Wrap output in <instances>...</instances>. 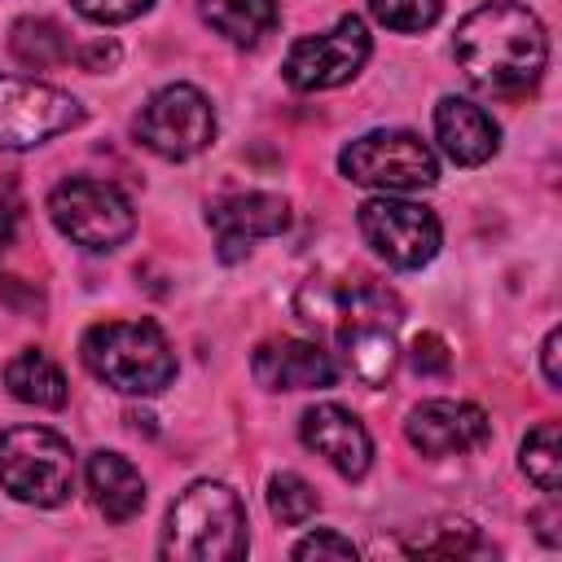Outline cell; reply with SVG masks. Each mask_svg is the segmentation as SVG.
<instances>
[{"instance_id":"17","label":"cell","mask_w":562,"mask_h":562,"mask_svg":"<svg viewBox=\"0 0 562 562\" xmlns=\"http://www.w3.org/2000/svg\"><path fill=\"white\" fill-rule=\"evenodd\" d=\"M83 479H88V492H92L97 509L110 522H127V518H136L145 509V479L127 457L101 448V452L88 457Z\"/></svg>"},{"instance_id":"14","label":"cell","mask_w":562,"mask_h":562,"mask_svg":"<svg viewBox=\"0 0 562 562\" xmlns=\"http://www.w3.org/2000/svg\"><path fill=\"white\" fill-rule=\"evenodd\" d=\"M299 435H303V443H307L316 457H325L342 479H360V474L369 470V461H373V439H369V430H364L360 417L347 413L342 404H312V408L303 413V422H299Z\"/></svg>"},{"instance_id":"20","label":"cell","mask_w":562,"mask_h":562,"mask_svg":"<svg viewBox=\"0 0 562 562\" xmlns=\"http://www.w3.org/2000/svg\"><path fill=\"white\" fill-rule=\"evenodd\" d=\"M202 18L233 44H259L277 26V0H202Z\"/></svg>"},{"instance_id":"23","label":"cell","mask_w":562,"mask_h":562,"mask_svg":"<svg viewBox=\"0 0 562 562\" xmlns=\"http://www.w3.org/2000/svg\"><path fill=\"white\" fill-rule=\"evenodd\" d=\"M268 509H272V518H277L281 527H303V522L321 509V496H316V487H312L303 474L281 470V474H272V483H268Z\"/></svg>"},{"instance_id":"1","label":"cell","mask_w":562,"mask_h":562,"mask_svg":"<svg viewBox=\"0 0 562 562\" xmlns=\"http://www.w3.org/2000/svg\"><path fill=\"white\" fill-rule=\"evenodd\" d=\"M452 57L465 79L483 92H527L549 61V40L540 18L518 0H492L461 18L452 35Z\"/></svg>"},{"instance_id":"19","label":"cell","mask_w":562,"mask_h":562,"mask_svg":"<svg viewBox=\"0 0 562 562\" xmlns=\"http://www.w3.org/2000/svg\"><path fill=\"white\" fill-rule=\"evenodd\" d=\"M9 53L26 70H53V66H66L75 57V44L53 18H22L9 31Z\"/></svg>"},{"instance_id":"10","label":"cell","mask_w":562,"mask_h":562,"mask_svg":"<svg viewBox=\"0 0 562 562\" xmlns=\"http://www.w3.org/2000/svg\"><path fill=\"white\" fill-rule=\"evenodd\" d=\"M356 224H360V237L373 246V255H382L391 268H422L439 255V241H443V228L430 206L391 198V193L369 198L356 211Z\"/></svg>"},{"instance_id":"13","label":"cell","mask_w":562,"mask_h":562,"mask_svg":"<svg viewBox=\"0 0 562 562\" xmlns=\"http://www.w3.org/2000/svg\"><path fill=\"white\" fill-rule=\"evenodd\" d=\"M206 224L215 233L220 259H241L259 237H277L290 224V202L281 193H224L206 202Z\"/></svg>"},{"instance_id":"21","label":"cell","mask_w":562,"mask_h":562,"mask_svg":"<svg viewBox=\"0 0 562 562\" xmlns=\"http://www.w3.org/2000/svg\"><path fill=\"white\" fill-rule=\"evenodd\" d=\"M404 549L408 553H430V558H487L492 553V544L465 518H435Z\"/></svg>"},{"instance_id":"16","label":"cell","mask_w":562,"mask_h":562,"mask_svg":"<svg viewBox=\"0 0 562 562\" xmlns=\"http://www.w3.org/2000/svg\"><path fill=\"white\" fill-rule=\"evenodd\" d=\"M435 136L457 167H479L501 149V127L483 105L465 97H443L435 105Z\"/></svg>"},{"instance_id":"26","label":"cell","mask_w":562,"mask_h":562,"mask_svg":"<svg viewBox=\"0 0 562 562\" xmlns=\"http://www.w3.org/2000/svg\"><path fill=\"white\" fill-rule=\"evenodd\" d=\"M408 360H413L417 373H448L452 351H448V342L439 334H417L413 347H408Z\"/></svg>"},{"instance_id":"28","label":"cell","mask_w":562,"mask_h":562,"mask_svg":"<svg viewBox=\"0 0 562 562\" xmlns=\"http://www.w3.org/2000/svg\"><path fill=\"white\" fill-rule=\"evenodd\" d=\"M558 356H562V329H549L544 342H540V364H544V382H549L553 391L562 386V364H558Z\"/></svg>"},{"instance_id":"2","label":"cell","mask_w":562,"mask_h":562,"mask_svg":"<svg viewBox=\"0 0 562 562\" xmlns=\"http://www.w3.org/2000/svg\"><path fill=\"white\" fill-rule=\"evenodd\" d=\"M307 290H316V303L299 294V316L307 325H334L347 369L364 386H382L400 360V347H395L400 299L369 277L342 285L338 294H325V285L312 277Z\"/></svg>"},{"instance_id":"4","label":"cell","mask_w":562,"mask_h":562,"mask_svg":"<svg viewBox=\"0 0 562 562\" xmlns=\"http://www.w3.org/2000/svg\"><path fill=\"white\" fill-rule=\"evenodd\" d=\"M79 356L119 395H158L176 378V351L154 321H101L83 334Z\"/></svg>"},{"instance_id":"11","label":"cell","mask_w":562,"mask_h":562,"mask_svg":"<svg viewBox=\"0 0 562 562\" xmlns=\"http://www.w3.org/2000/svg\"><path fill=\"white\" fill-rule=\"evenodd\" d=\"M83 123V105L40 79L0 75V149H31Z\"/></svg>"},{"instance_id":"18","label":"cell","mask_w":562,"mask_h":562,"mask_svg":"<svg viewBox=\"0 0 562 562\" xmlns=\"http://www.w3.org/2000/svg\"><path fill=\"white\" fill-rule=\"evenodd\" d=\"M4 386L13 400L22 404H35V408H61L66 404V373L57 369V360L40 347H26L18 351L9 364H4Z\"/></svg>"},{"instance_id":"22","label":"cell","mask_w":562,"mask_h":562,"mask_svg":"<svg viewBox=\"0 0 562 562\" xmlns=\"http://www.w3.org/2000/svg\"><path fill=\"white\" fill-rule=\"evenodd\" d=\"M518 465L522 474L544 492V496H558L562 487V448H558V422H540L536 430H527L522 439V452H518Z\"/></svg>"},{"instance_id":"29","label":"cell","mask_w":562,"mask_h":562,"mask_svg":"<svg viewBox=\"0 0 562 562\" xmlns=\"http://www.w3.org/2000/svg\"><path fill=\"white\" fill-rule=\"evenodd\" d=\"M75 61L83 70H105V66L119 61V48L114 44H83V48H75Z\"/></svg>"},{"instance_id":"7","label":"cell","mask_w":562,"mask_h":562,"mask_svg":"<svg viewBox=\"0 0 562 562\" xmlns=\"http://www.w3.org/2000/svg\"><path fill=\"white\" fill-rule=\"evenodd\" d=\"M48 215L57 224L61 237H70L75 246L83 250H119L132 228H136V215H132V202L105 184V180H88V176H70L61 180L53 193H48Z\"/></svg>"},{"instance_id":"24","label":"cell","mask_w":562,"mask_h":562,"mask_svg":"<svg viewBox=\"0 0 562 562\" xmlns=\"http://www.w3.org/2000/svg\"><path fill=\"white\" fill-rule=\"evenodd\" d=\"M369 9H373V18L382 26L413 35V31H426V26L439 22L443 0H369Z\"/></svg>"},{"instance_id":"12","label":"cell","mask_w":562,"mask_h":562,"mask_svg":"<svg viewBox=\"0 0 562 562\" xmlns=\"http://www.w3.org/2000/svg\"><path fill=\"white\" fill-rule=\"evenodd\" d=\"M404 435L422 457L439 461V457L483 448L492 439V422L479 404H465V400H422L417 408H408Z\"/></svg>"},{"instance_id":"9","label":"cell","mask_w":562,"mask_h":562,"mask_svg":"<svg viewBox=\"0 0 562 562\" xmlns=\"http://www.w3.org/2000/svg\"><path fill=\"white\" fill-rule=\"evenodd\" d=\"M369 48H373L369 26L356 13H342L329 31L294 40L290 53H285L281 75L294 92H325V88H338V83L356 79L360 66L369 61Z\"/></svg>"},{"instance_id":"30","label":"cell","mask_w":562,"mask_h":562,"mask_svg":"<svg viewBox=\"0 0 562 562\" xmlns=\"http://www.w3.org/2000/svg\"><path fill=\"white\" fill-rule=\"evenodd\" d=\"M531 522H540L536 531H540V540H544V544H558V527H553V509H540V514H531Z\"/></svg>"},{"instance_id":"15","label":"cell","mask_w":562,"mask_h":562,"mask_svg":"<svg viewBox=\"0 0 562 562\" xmlns=\"http://www.w3.org/2000/svg\"><path fill=\"white\" fill-rule=\"evenodd\" d=\"M250 373L263 391H321L334 386V360L307 338H268L250 356Z\"/></svg>"},{"instance_id":"5","label":"cell","mask_w":562,"mask_h":562,"mask_svg":"<svg viewBox=\"0 0 562 562\" xmlns=\"http://www.w3.org/2000/svg\"><path fill=\"white\" fill-rule=\"evenodd\" d=\"M0 487L40 509L70 501L75 448L48 426H9L0 435Z\"/></svg>"},{"instance_id":"6","label":"cell","mask_w":562,"mask_h":562,"mask_svg":"<svg viewBox=\"0 0 562 562\" xmlns=\"http://www.w3.org/2000/svg\"><path fill=\"white\" fill-rule=\"evenodd\" d=\"M338 171L351 184L382 189V193H413L439 180L435 149L417 132H404V127H378V132L356 136L338 154Z\"/></svg>"},{"instance_id":"25","label":"cell","mask_w":562,"mask_h":562,"mask_svg":"<svg viewBox=\"0 0 562 562\" xmlns=\"http://www.w3.org/2000/svg\"><path fill=\"white\" fill-rule=\"evenodd\" d=\"M88 22H101V26H114V22H132L140 18L154 0H70Z\"/></svg>"},{"instance_id":"27","label":"cell","mask_w":562,"mask_h":562,"mask_svg":"<svg viewBox=\"0 0 562 562\" xmlns=\"http://www.w3.org/2000/svg\"><path fill=\"white\" fill-rule=\"evenodd\" d=\"M360 549L338 531H312L294 544V558H356Z\"/></svg>"},{"instance_id":"3","label":"cell","mask_w":562,"mask_h":562,"mask_svg":"<svg viewBox=\"0 0 562 562\" xmlns=\"http://www.w3.org/2000/svg\"><path fill=\"white\" fill-rule=\"evenodd\" d=\"M246 527L241 496L220 479H198L171 501L158 553L171 562H237L250 549Z\"/></svg>"},{"instance_id":"8","label":"cell","mask_w":562,"mask_h":562,"mask_svg":"<svg viewBox=\"0 0 562 562\" xmlns=\"http://www.w3.org/2000/svg\"><path fill=\"white\" fill-rule=\"evenodd\" d=\"M136 140L171 162L202 154L215 140V110H211L206 92H198L193 83L158 88L136 114Z\"/></svg>"}]
</instances>
